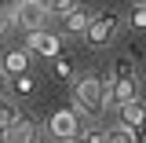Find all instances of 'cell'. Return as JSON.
Instances as JSON below:
<instances>
[{"label": "cell", "mask_w": 146, "mask_h": 143, "mask_svg": "<svg viewBox=\"0 0 146 143\" xmlns=\"http://www.w3.org/2000/svg\"><path fill=\"white\" fill-rule=\"evenodd\" d=\"M73 95H77V110H84V114H102L106 103H110V85L102 77L88 73V77H80V81L73 85Z\"/></svg>", "instance_id": "6da1fadb"}, {"label": "cell", "mask_w": 146, "mask_h": 143, "mask_svg": "<svg viewBox=\"0 0 146 143\" xmlns=\"http://www.w3.org/2000/svg\"><path fill=\"white\" fill-rule=\"evenodd\" d=\"M117 26H121V15L113 11V7H106L102 15H91V22H88V30H84V40H88L91 48H106L110 40L117 37Z\"/></svg>", "instance_id": "7a4b0ae2"}, {"label": "cell", "mask_w": 146, "mask_h": 143, "mask_svg": "<svg viewBox=\"0 0 146 143\" xmlns=\"http://www.w3.org/2000/svg\"><path fill=\"white\" fill-rule=\"evenodd\" d=\"M55 140H77V132H80V110H55L51 121H48Z\"/></svg>", "instance_id": "3957f363"}, {"label": "cell", "mask_w": 146, "mask_h": 143, "mask_svg": "<svg viewBox=\"0 0 146 143\" xmlns=\"http://www.w3.org/2000/svg\"><path fill=\"white\" fill-rule=\"evenodd\" d=\"M15 22L29 33V30H40L44 22H48V4H40V0H22L15 7Z\"/></svg>", "instance_id": "277c9868"}, {"label": "cell", "mask_w": 146, "mask_h": 143, "mask_svg": "<svg viewBox=\"0 0 146 143\" xmlns=\"http://www.w3.org/2000/svg\"><path fill=\"white\" fill-rule=\"evenodd\" d=\"M121 125H128V132H131V140H146V103H139V99H131V103H124L121 107Z\"/></svg>", "instance_id": "5b68a950"}, {"label": "cell", "mask_w": 146, "mask_h": 143, "mask_svg": "<svg viewBox=\"0 0 146 143\" xmlns=\"http://www.w3.org/2000/svg\"><path fill=\"white\" fill-rule=\"evenodd\" d=\"M29 52L44 55V59H55V55L62 52V44H58L55 33H48V30L40 26V30H29Z\"/></svg>", "instance_id": "8992f818"}, {"label": "cell", "mask_w": 146, "mask_h": 143, "mask_svg": "<svg viewBox=\"0 0 146 143\" xmlns=\"http://www.w3.org/2000/svg\"><path fill=\"white\" fill-rule=\"evenodd\" d=\"M131 99H139V81H135V73H131V77H113V85H110V103H113V107H124Z\"/></svg>", "instance_id": "52a82bcc"}, {"label": "cell", "mask_w": 146, "mask_h": 143, "mask_svg": "<svg viewBox=\"0 0 146 143\" xmlns=\"http://www.w3.org/2000/svg\"><path fill=\"white\" fill-rule=\"evenodd\" d=\"M18 121H22V110L15 103H7V99H0V140H11Z\"/></svg>", "instance_id": "ba28073f"}, {"label": "cell", "mask_w": 146, "mask_h": 143, "mask_svg": "<svg viewBox=\"0 0 146 143\" xmlns=\"http://www.w3.org/2000/svg\"><path fill=\"white\" fill-rule=\"evenodd\" d=\"M4 70H7V73H22V70H29V52H26V48L7 52V55H4Z\"/></svg>", "instance_id": "9c48e42d"}, {"label": "cell", "mask_w": 146, "mask_h": 143, "mask_svg": "<svg viewBox=\"0 0 146 143\" xmlns=\"http://www.w3.org/2000/svg\"><path fill=\"white\" fill-rule=\"evenodd\" d=\"M11 88H15V95H33V92H36V77H33V70L11 73Z\"/></svg>", "instance_id": "30bf717a"}, {"label": "cell", "mask_w": 146, "mask_h": 143, "mask_svg": "<svg viewBox=\"0 0 146 143\" xmlns=\"http://www.w3.org/2000/svg\"><path fill=\"white\" fill-rule=\"evenodd\" d=\"M88 22H91V15L84 11V7H73L70 15H66V33H84Z\"/></svg>", "instance_id": "8fae6325"}, {"label": "cell", "mask_w": 146, "mask_h": 143, "mask_svg": "<svg viewBox=\"0 0 146 143\" xmlns=\"http://www.w3.org/2000/svg\"><path fill=\"white\" fill-rule=\"evenodd\" d=\"M128 26H131V30H146V4H135V7L128 11Z\"/></svg>", "instance_id": "7c38bea8"}, {"label": "cell", "mask_w": 146, "mask_h": 143, "mask_svg": "<svg viewBox=\"0 0 146 143\" xmlns=\"http://www.w3.org/2000/svg\"><path fill=\"white\" fill-rule=\"evenodd\" d=\"M55 73H58L62 81H70V85H73V66H70V59H66L62 52L55 55Z\"/></svg>", "instance_id": "4fadbf2b"}, {"label": "cell", "mask_w": 146, "mask_h": 143, "mask_svg": "<svg viewBox=\"0 0 146 143\" xmlns=\"http://www.w3.org/2000/svg\"><path fill=\"white\" fill-rule=\"evenodd\" d=\"M77 0H48V15H70Z\"/></svg>", "instance_id": "5bb4252c"}, {"label": "cell", "mask_w": 146, "mask_h": 143, "mask_svg": "<svg viewBox=\"0 0 146 143\" xmlns=\"http://www.w3.org/2000/svg\"><path fill=\"white\" fill-rule=\"evenodd\" d=\"M11 140H36V128L29 125L26 117H22V121L15 125V132H11Z\"/></svg>", "instance_id": "9a60e30c"}, {"label": "cell", "mask_w": 146, "mask_h": 143, "mask_svg": "<svg viewBox=\"0 0 146 143\" xmlns=\"http://www.w3.org/2000/svg\"><path fill=\"white\" fill-rule=\"evenodd\" d=\"M131 73H135L131 59H117V62H113V77H131Z\"/></svg>", "instance_id": "2e32d148"}, {"label": "cell", "mask_w": 146, "mask_h": 143, "mask_svg": "<svg viewBox=\"0 0 146 143\" xmlns=\"http://www.w3.org/2000/svg\"><path fill=\"white\" fill-rule=\"evenodd\" d=\"M106 140H113V143H128V140H131V132H128V125H117V128H110V132H106Z\"/></svg>", "instance_id": "e0dca14e"}, {"label": "cell", "mask_w": 146, "mask_h": 143, "mask_svg": "<svg viewBox=\"0 0 146 143\" xmlns=\"http://www.w3.org/2000/svg\"><path fill=\"white\" fill-rule=\"evenodd\" d=\"M77 140H88V143H99V140H106V132H102V128H88V132H77Z\"/></svg>", "instance_id": "ac0fdd59"}, {"label": "cell", "mask_w": 146, "mask_h": 143, "mask_svg": "<svg viewBox=\"0 0 146 143\" xmlns=\"http://www.w3.org/2000/svg\"><path fill=\"white\" fill-rule=\"evenodd\" d=\"M11 22H15V15H7V11H0V37L11 30Z\"/></svg>", "instance_id": "d6986e66"}, {"label": "cell", "mask_w": 146, "mask_h": 143, "mask_svg": "<svg viewBox=\"0 0 146 143\" xmlns=\"http://www.w3.org/2000/svg\"><path fill=\"white\" fill-rule=\"evenodd\" d=\"M22 4V0H0V11H7V15H15V7Z\"/></svg>", "instance_id": "ffe728a7"}, {"label": "cell", "mask_w": 146, "mask_h": 143, "mask_svg": "<svg viewBox=\"0 0 146 143\" xmlns=\"http://www.w3.org/2000/svg\"><path fill=\"white\" fill-rule=\"evenodd\" d=\"M0 92H4V77H0Z\"/></svg>", "instance_id": "44dd1931"}, {"label": "cell", "mask_w": 146, "mask_h": 143, "mask_svg": "<svg viewBox=\"0 0 146 143\" xmlns=\"http://www.w3.org/2000/svg\"><path fill=\"white\" fill-rule=\"evenodd\" d=\"M135 4H146V0H135Z\"/></svg>", "instance_id": "7402d4cb"}]
</instances>
